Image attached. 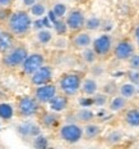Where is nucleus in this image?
Here are the masks:
<instances>
[{
  "label": "nucleus",
  "mask_w": 139,
  "mask_h": 149,
  "mask_svg": "<svg viewBox=\"0 0 139 149\" xmlns=\"http://www.w3.org/2000/svg\"><path fill=\"white\" fill-rule=\"evenodd\" d=\"M33 26L32 15L29 12L26 10H17L9 15L7 21L8 31L15 36H24L31 31Z\"/></svg>",
  "instance_id": "1"
},
{
  "label": "nucleus",
  "mask_w": 139,
  "mask_h": 149,
  "mask_svg": "<svg viewBox=\"0 0 139 149\" xmlns=\"http://www.w3.org/2000/svg\"><path fill=\"white\" fill-rule=\"evenodd\" d=\"M82 76L75 72H69L64 73L60 77L58 84V88L63 94L68 95V97H75L82 88Z\"/></svg>",
  "instance_id": "2"
},
{
  "label": "nucleus",
  "mask_w": 139,
  "mask_h": 149,
  "mask_svg": "<svg viewBox=\"0 0 139 149\" xmlns=\"http://www.w3.org/2000/svg\"><path fill=\"white\" fill-rule=\"evenodd\" d=\"M59 138L68 144H77L83 139V127L78 122H68L60 126Z\"/></svg>",
  "instance_id": "3"
},
{
  "label": "nucleus",
  "mask_w": 139,
  "mask_h": 149,
  "mask_svg": "<svg viewBox=\"0 0 139 149\" xmlns=\"http://www.w3.org/2000/svg\"><path fill=\"white\" fill-rule=\"evenodd\" d=\"M28 54L29 53L27 50L26 46H13L10 50L4 53L1 63H3V66L7 68L19 67V66H22V63L24 62V59L27 58Z\"/></svg>",
  "instance_id": "4"
},
{
  "label": "nucleus",
  "mask_w": 139,
  "mask_h": 149,
  "mask_svg": "<svg viewBox=\"0 0 139 149\" xmlns=\"http://www.w3.org/2000/svg\"><path fill=\"white\" fill-rule=\"evenodd\" d=\"M92 49L98 58H106L114 50V40L109 33H102L92 41Z\"/></svg>",
  "instance_id": "5"
},
{
  "label": "nucleus",
  "mask_w": 139,
  "mask_h": 149,
  "mask_svg": "<svg viewBox=\"0 0 139 149\" xmlns=\"http://www.w3.org/2000/svg\"><path fill=\"white\" fill-rule=\"evenodd\" d=\"M86 21H87V18H86L84 13L81 9H72L65 15V22H66L68 29H69L70 32H74V33L84 29Z\"/></svg>",
  "instance_id": "6"
},
{
  "label": "nucleus",
  "mask_w": 139,
  "mask_h": 149,
  "mask_svg": "<svg viewBox=\"0 0 139 149\" xmlns=\"http://www.w3.org/2000/svg\"><path fill=\"white\" fill-rule=\"evenodd\" d=\"M44 64H46V59L42 53H31V54L27 55V58L24 59L21 67H22V71L24 74L31 76Z\"/></svg>",
  "instance_id": "7"
},
{
  "label": "nucleus",
  "mask_w": 139,
  "mask_h": 149,
  "mask_svg": "<svg viewBox=\"0 0 139 149\" xmlns=\"http://www.w3.org/2000/svg\"><path fill=\"white\" fill-rule=\"evenodd\" d=\"M40 103L35 97H23L18 102V113L22 117H32L40 111Z\"/></svg>",
  "instance_id": "8"
},
{
  "label": "nucleus",
  "mask_w": 139,
  "mask_h": 149,
  "mask_svg": "<svg viewBox=\"0 0 139 149\" xmlns=\"http://www.w3.org/2000/svg\"><path fill=\"white\" fill-rule=\"evenodd\" d=\"M112 53H114V57H115L117 61L128 62L129 58L135 53V45H134V42L128 39L120 40L119 42H116V44L114 45Z\"/></svg>",
  "instance_id": "9"
},
{
  "label": "nucleus",
  "mask_w": 139,
  "mask_h": 149,
  "mask_svg": "<svg viewBox=\"0 0 139 149\" xmlns=\"http://www.w3.org/2000/svg\"><path fill=\"white\" fill-rule=\"evenodd\" d=\"M58 90H59V88L56 85L49 82V84H45V85H41V86H36L33 97L41 104H49L52 100V98L58 94Z\"/></svg>",
  "instance_id": "10"
},
{
  "label": "nucleus",
  "mask_w": 139,
  "mask_h": 149,
  "mask_svg": "<svg viewBox=\"0 0 139 149\" xmlns=\"http://www.w3.org/2000/svg\"><path fill=\"white\" fill-rule=\"evenodd\" d=\"M52 76H54V70H52V67H50L49 64H44V66L40 67L35 73L31 74L29 82L32 84L33 86H41V85H45V84L51 82Z\"/></svg>",
  "instance_id": "11"
},
{
  "label": "nucleus",
  "mask_w": 139,
  "mask_h": 149,
  "mask_svg": "<svg viewBox=\"0 0 139 149\" xmlns=\"http://www.w3.org/2000/svg\"><path fill=\"white\" fill-rule=\"evenodd\" d=\"M15 131L23 139H33L41 134V126L36 122H32V121H26V122L17 125Z\"/></svg>",
  "instance_id": "12"
},
{
  "label": "nucleus",
  "mask_w": 139,
  "mask_h": 149,
  "mask_svg": "<svg viewBox=\"0 0 139 149\" xmlns=\"http://www.w3.org/2000/svg\"><path fill=\"white\" fill-rule=\"evenodd\" d=\"M92 41L93 40H92L91 35L87 31H78L72 37V45L75 49H79V50H83V49L92 46Z\"/></svg>",
  "instance_id": "13"
},
{
  "label": "nucleus",
  "mask_w": 139,
  "mask_h": 149,
  "mask_svg": "<svg viewBox=\"0 0 139 149\" xmlns=\"http://www.w3.org/2000/svg\"><path fill=\"white\" fill-rule=\"evenodd\" d=\"M49 107H50V111L58 112V113H61V112L66 111L69 108V97L65 94H56L52 100L49 103Z\"/></svg>",
  "instance_id": "14"
},
{
  "label": "nucleus",
  "mask_w": 139,
  "mask_h": 149,
  "mask_svg": "<svg viewBox=\"0 0 139 149\" xmlns=\"http://www.w3.org/2000/svg\"><path fill=\"white\" fill-rule=\"evenodd\" d=\"M81 93L87 97H93L98 93V82L93 77H86L82 81Z\"/></svg>",
  "instance_id": "15"
},
{
  "label": "nucleus",
  "mask_w": 139,
  "mask_h": 149,
  "mask_svg": "<svg viewBox=\"0 0 139 149\" xmlns=\"http://www.w3.org/2000/svg\"><path fill=\"white\" fill-rule=\"evenodd\" d=\"M102 131V127L98 123H93V122H88L83 126V139L86 140H94L96 138L101 135Z\"/></svg>",
  "instance_id": "16"
},
{
  "label": "nucleus",
  "mask_w": 139,
  "mask_h": 149,
  "mask_svg": "<svg viewBox=\"0 0 139 149\" xmlns=\"http://www.w3.org/2000/svg\"><path fill=\"white\" fill-rule=\"evenodd\" d=\"M74 117H75V120L78 123L86 125V123L93 121L94 113H93V111L89 109V108H79V109L74 113Z\"/></svg>",
  "instance_id": "17"
},
{
  "label": "nucleus",
  "mask_w": 139,
  "mask_h": 149,
  "mask_svg": "<svg viewBox=\"0 0 139 149\" xmlns=\"http://www.w3.org/2000/svg\"><path fill=\"white\" fill-rule=\"evenodd\" d=\"M126 105H128V99L119 94L111 98V100L109 102V109L111 112H114V113H117V112L126 108Z\"/></svg>",
  "instance_id": "18"
},
{
  "label": "nucleus",
  "mask_w": 139,
  "mask_h": 149,
  "mask_svg": "<svg viewBox=\"0 0 139 149\" xmlns=\"http://www.w3.org/2000/svg\"><path fill=\"white\" fill-rule=\"evenodd\" d=\"M59 113L54 111L50 112H46V113L42 114V118H41V125L46 127V129H52V127L56 126V123L59 122Z\"/></svg>",
  "instance_id": "19"
},
{
  "label": "nucleus",
  "mask_w": 139,
  "mask_h": 149,
  "mask_svg": "<svg viewBox=\"0 0 139 149\" xmlns=\"http://www.w3.org/2000/svg\"><path fill=\"white\" fill-rule=\"evenodd\" d=\"M124 122L130 127H139V108H130L126 111Z\"/></svg>",
  "instance_id": "20"
},
{
  "label": "nucleus",
  "mask_w": 139,
  "mask_h": 149,
  "mask_svg": "<svg viewBox=\"0 0 139 149\" xmlns=\"http://www.w3.org/2000/svg\"><path fill=\"white\" fill-rule=\"evenodd\" d=\"M137 93H138V88L133 82H125L119 88V94L126 99L134 98L137 95Z\"/></svg>",
  "instance_id": "21"
},
{
  "label": "nucleus",
  "mask_w": 139,
  "mask_h": 149,
  "mask_svg": "<svg viewBox=\"0 0 139 149\" xmlns=\"http://www.w3.org/2000/svg\"><path fill=\"white\" fill-rule=\"evenodd\" d=\"M35 39L38 44L47 45V44H50L52 41V39H54V33H52V31L49 30V29H41L36 32Z\"/></svg>",
  "instance_id": "22"
},
{
  "label": "nucleus",
  "mask_w": 139,
  "mask_h": 149,
  "mask_svg": "<svg viewBox=\"0 0 139 149\" xmlns=\"http://www.w3.org/2000/svg\"><path fill=\"white\" fill-rule=\"evenodd\" d=\"M14 112L15 108L13 104L10 103H0V120L1 121H10L14 116Z\"/></svg>",
  "instance_id": "23"
},
{
  "label": "nucleus",
  "mask_w": 139,
  "mask_h": 149,
  "mask_svg": "<svg viewBox=\"0 0 139 149\" xmlns=\"http://www.w3.org/2000/svg\"><path fill=\"white\" fill-rule=\"evenodd\" d=\"M13 33L12 32H3L0 35V53H7L13 48Z\"/></svg>",
  "instance_id": "24"
},
{
  "label": "nucleus",
  "mask_w": 139,
  "mask_h": 149,
  "mask_svg": "<svg viewBox=\"0 0 139 149\" xmlns=\"http://www.w3.org/2000/svg\"><path fill=\"white\" fill-rule=\"evenodd\" d=\"M28 12L33 18H42V17H45L46 13H47V8H46V4L44 1H40L38 0L36 4H33L32 7L29 8Z\"/></svg>",
  "instance_id": "25"
},
{
  "label": "nucleus",
  "mask_w": 139,
  "mask_h": 149,
  "mask_svg": "<svg viewBox=\"0 0 139 149\" xmlns=\"http://www.w3.org/2000/svg\"><path fill=\"white\" fill-rule=\"evenodd\" d=\"M97 54L94 53V50L92 49V46L89 48H86L82 50V59L83 62H86L87 64H93L96 61H97Z\"/></svg>",
  "instance_id": "26"
},
{
  "label": "nucleus",
  "mask_w": 139,
  "mask_h": 149,
  "mask_svg": "<svg viewBox=\"0 0 139 149\" xmlns=\"http://www.w3.org/2000/svg\"><path fill=\"white\" fill-rule=\"evenodd\" d=\"M52 13L56 15V18H64L68 14V7L64 3H55L52 5Z\"/></svg>",
  "instance_id": "27"
},
{
  "label": "nucleus",
  "mask_w": 139,
  "mask_h": 149,
  "mask_svg": "<svg viewBox=\"0 0 139 149\" xmlns=\"http://www.w3.org/2000/svg\"><path fill=\"white\" fill-rule=\"evenodd\" d=\"M54 30H55V32L58 33L59 36H63V35H65V33L68 32V26H66V22L65 21H63V18H58L56 21H55L54 23Z\"/></svg>",
  "instance_id": "28"
},
{
  "label": "nucleus",
  "mask_w": 139,
  "mask_h": 149,
  "mask_svg": "<svg viewBox=\"0 0 139 149\" xmlns=\"http://www.w3.org/2000/svg\"><path fill=\"white\" fill-rule=\"evenodd\" d=\"M100 26H101V19L98 17H96V15H92L86 21V29L88 31H96L100 29Z\"/></svg>",
  "instance_id": "29"
},
{
  "label": "nucleus",
  "mask_w": 139,
  "mask_h": 149,
  "mask_svg": "<svg viewBox=\"0 0 139 149\" xmlns=\"http://www.w3.org/2000/svg\"><path fill=\"white\" fill-rule=\"evenodd\" d=\"M32 145L35 148H40V149H42V148H47L49 147V140H47V138L44 135H37L36 138H33V140H32Z\"/></svg>",
  "instance_id": "30"
},
{
  "label": "nucleus",
  "mask_w": 139,
  "mask_h": 149,
  "mask_svg": "<svg viewBox=\"0 0 139 149\" xmlns=\"http://www.w3.org/2000/svg\"><path fill=\"white\" fill-rule=\"evenodd\" d=\"M109 102V97H107L106 94H96L93 95V103L96 105H98V107H102V105H105Z\"/></svg>",
  "instance_id": "31"
},
{
  "label": "nucleus",
  "mask_w": 139,
  "mask_h": 149,
  "mask_svg": "<svg viewBox=\"0 0 139 149\" xmlns=\"http://www.w3.org/2000/svg\"><path fill=\"white\" fill-rule=\"evenodd\" d=\"M121 139H123V134H121V132H120V131H112L106 138V141L109 143V144H116V143H119Z\"/></svg>",
  "instance_id": "32"
},
{
  "label": "nucleus",
  "mask_w": 139,
  "mask_h": 149,
  "mask_svg": "<svg viewBox=\"0 0 139 149\" xmlns=\"http://www.w3.org/2000/svg\"><path fill=\"white\" fill-rule=\"evenodd\" d=\"M128 64H129V68H130V70L139 71V54H135L134 53V54L128 59Z\"/></svg>",
  "instance_id": "33"
},
{
  "label": "nucleus",
  "mask_w": 139,
  "mask_h": 149,
  "mask_svg": "<svg viewBox=\"0 0 139 149\" xmlns=\"http://www.w3.org/2000/svg\"><path fill=\"white\" fill-rule=\"evenodd\" d=\"M129 79H130V81L133 84L138 85V84H139V71L130 70V72H129Z\"/></svg>",
  "instance_id": "34"
},
{
  "label": "nucleus",
  "mask_w": 139,
  "mask_h": 149,
  "mask_svg": "<svg viewBox=\"0 0 139 149\" xmlns=\"http://www.w3.org/2000/svg\"><path fill=\"white\" fill-rule=\"evenodd\" d=\"M134 40H135V45L139 49V24H137L134 29Z\"/></svg>",
  "instance_id": "35"
},
{
  "label": "nucleus",
  "mask_w": 139,
  "mask_h": 149,
  "mask_svg": "<svg viewBox=\"0 0 139 149\" xmlns=\"http://www.w3.org/2000/svg\"><path fill=\"white\" fill-rule=\"evenodd\" d=\"M37 1H38V0H22V4H23L26 8H28V9H29L33 4H36Z\"/></svg>",
  "instance_id": "36"
},
{
  "label": "nucleus",
  "mask_w": 139,
  "mask_h": 149,
  "mask_svg": "<svg viewBox=\"0 0 139 149\" xmlns=\"http://www.w3.org/2000/svg\"><path fill=\"white\" fill-rule=\"evenodd\" d=\"M14 0H0V7L1 8H8L13 4Z\"/></svg>",
  "instance_id": "37"
},
{
  "label": "nucleus",
  "mask_w": 139,
  "mask_h": 149,
  "mask_svg": "<svg viewBox=\"0 0 139 149\" xmlns=\"http://www.w3.org/2000/svg\"><path fill=\"white\" fill-rule=\"evenodd\" d=\"M0 18H1V7H0Z\"/></svg>",
  "instance_id": "38"
},
{
  "label": "nucleus",
  "mask_w": 139,
  "mask_h": 149,
  "mask_svg": "<svg viewBox=\"0 0 139 149\" xmlns=\"http://www.w3.org/2000/svg\"><path fill=\"white\" fill-rule=\"evenodd\" d=\"M1 33H3V30H1V27H0V35H1Z\"/></svg>",
  "instance_id": "39"
},
{
  "label": "nucleus",
  "mask_w": 139,
  "mask_h": 149,
  "mask_svg": "<svg viewBox=\"0 0 139 149\" xmlns=\"http://www.w3.org/2000/svg\"><path fill=\"white\" fill-rule=\"evenodd\" d=\"M40 1H44V0H40Z\"/></svg>",
  "instance_id": "40"
}]
</instances>
